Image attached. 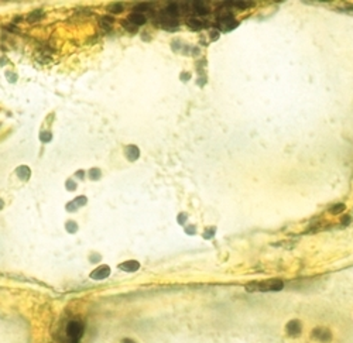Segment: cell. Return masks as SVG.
Here are the masks:
<instances>
[{
  "instance_id": "8992f818",
  "label": "cell",
  "mask_w": 353,
  "mask_h": 343,
  "mask_svg": "<svg viewBox=\"0 0 353 343\" xmlns=\"http://www.w3.org/2000/svg\"><path fill=\"white\" fill-rule=\"evenodd\" d=\"M301 329H302V326H301V322L300 320H290V322L287 323V326H285V330L287 333L290 335V336H298L301 333Z\"/></svg>"
},
{
  "instance_id": "ac0fdd59",
  "label": "cell",
  "mask_w": 353,
  "mask_h": 343,
  "mask_svg": "<svg viewBox=\"0 0 353 343\" xmlns=\"http://www.w3.org/2000/svg\"><path fill=\"white\" fill-rule=\"evenodd\" d=\"M113 19L112 17H109V16H105V17H102V20H100V24L106 28V27H110L112 24H113Z\"/></svg>"
},
{
  "instance_id": "ffe728a7",
  "label": "cell",
  "mask_w": 353,
  "mask_h": 343,
  "mask_svg": "<svg viewBox=\"0 0 353 343\" xmlns=\"http://www.w3.org/2000/svg\"><path fill=\"white\" fill-rule=\"evenodd\" d=\"M40 140L43 141V143H48V141L51 140V133H48V131H41V133H40Z\"/></svg>"
},
{
  "instance_id": "52a82bcc",
  "label": "cell",
  "mask_w": 353,
  "mask_h": 343,
  "mask_svg": "<svg viewBox=\"0 0 353 343\" xmlns=\"http://www.w3.org/2000/svg\"><path fill=\"white\" fill-rule=\"evenodd\" d=\"M119 268L126 271V273H134V271H137L140 268V263L136 261V260H129V261H124V263L120 264Z\"/></svg>"
},
{
  "instance_id": "603a6c76",
  "label": "cell",
  "mask_w": 353,
  "mask_h": 343,
  "mask_svg": "<svg viewBox=\"0 0 353 343\" xmlns=\"http://www.w3.org/2000/svg\"><path fill=\"white\" fill-rule=\"evenodd\" d=\"M187 217H188L187 213H180V215H178V223L184 225V223H185V220H187Z\"/></svg>"
},
{
  "instance_id": "d4e9b609",
  "label": "cell",
  "mask_w": 353,
  "mask_h": 343,
  "mask_svg": "<svg viewBox=\"0 0 353 343\" xmlns=\"http://www.w3.org/2000/svg\"><path fill=\"white\" fill-rule=\"evenodd\" d=\"M213 233H215V232H213V229H208V230H205L203 237H205V239H210V237L213 236Z\"/></svg>"
},
{
  "instance_id": "4316f807",
  "label": "cell",
  "mask_w": 353,
  "mask_h": 343,
  "mask_svg": "<svg viewBox=\"0 0 353 343\" xmlns=\"http://www.w3.org/2000/svg\"><path fill=\"white\" fill-rule=\"evenodd\" d=\"M75 175H77V178H83V175H85V171H77L75 172Z\"/></svg>"
},
{
  "instance_id": "44dd1931",
  "label": "cell",
  "mask_w": 353,
  "mask_h": 343,
  "mask_svg": "<svg viewBox=\"0 0 353 343\" xmlns=\"http://www.w3.org/2000/svg\"><path fill=\"white\" fill-rule=\"evenodd\" d=\"M226 3L227 4H235V6L239 7V9H240V7L244 9V7H250V6H251L250 3H244V2H226Z\"/></svg>"
},
{
  "instance_id": "5b68a950",
  "label": "cell",
  "mask_w": 353,
  "mask_h": 343,
  "mask_svg": "<svg viewBox=\"0 0 353 343\" xmlns=\"http://www.w3.org/2000/svg\"><path fill=\"white\" fill-rule=\"evenodd\" d=\"M219 26L223 31H229L237 26V21L233 19V16H222L219 19Z\"/></svg>"
},
{
  "instance_id": "83f0119b",
  "label": "cell",
  "mask_w": 353,
  "mask_h": 343,
  "mask_svg": "<svg viewBox=\"0 0 353 343\" xmlns=\"http://www.w3.org/2000/svg\"><path fill=\"white\" fill-rule=\"evenodd\" d=\"M122 343H136L134 340H131V339H123V342Z\"/></svg>"
},
{
  "instance_id": "d6986e66",
  "label": "cell",
  "mask_w": 353,
  "mask_h": 343,
  "mask_svg": "<svg viewBox=\"0 0 353 343\" xmlns=\"http://www.w3.org/2000/svg\"><path fill=\"white\" fill-rule=\"evenodd\" d=\"M109 10L112 11V13H122L123 11V6L120 3H117V4H112V6L109 7Z\"/></svg>"
},
{
  "instance_id": "9a60e30c",
  "label": "cell",
  "mask_w": 353,
  "mask_h": 343,
  "mask_svg": "<svg viewBox=\"0 0 353 343\" xmlns=\"http://www.w3.org/2000/svg\"><path fill=\"white\" fill-rule=\"evenodd\" d=\"M100 175H102V171H100L99 168H92V170L89 171V178L92 181H98L100 178Z\"/></svg>"
},
{
  "instance_id": "9c48e42d",
  "label": "cell",
  "mask_w": 353,
  "mask_h": 343,
  "mask_svg": "<svg viewBox=\"0 0 353 343\" xmlns=\"http://www.w3.org/2000/svg\"><path fill=\"white\" fill-rule=\"evenodd\" d=\"M129 21L133 24V26L139 27V26H143V24H146L147 19H146V16H144V14L137 13V11H133V13L129 16Z\"/></svg>"
},
{
  "instance_id": "7402d4cb",
  "label": "cell",
  "mask_w": 353,
  "mask_h": 343,
  "mask_svg": "<svg viewBox=\"0 0 353 343\" xmlns=\"http://www.w3.org/2000/svg\"><path fill=\"white\" fill-rule=\"evenodd\" d=\"M67 189L68 191H75L77 189V184L73 182L72 180H68L67 181Z\"/></svg>"
},
{
  "instance_id": "4fadbf2b",
  "label": "cell",
  "mask_w": 353,
  "mask_h": 343,
  "mask_svg": "<svg viewBox=\"0 0 353 343\" xmlns=\"http://www.w3.org/2000/svg\"><path fill=\"white\" fill-rule=\"evenodd\" d=\"M65 229H67L68 233H77L78 232V225L73 222V220H68L67 223H65Z\"/></svg>"
},
{
  "instance_id": "8fae6325",
  "label": "cell",
  "mask_w": 353,
  "mask_h": 343,
  "mask_svg": "<svg viewBox=\"0 0 353 343\" xmlns=\"http://www.w3.org/2000/svg\"><path fill=\"white\" fill-rule=\"evenodd\" d=\"M16 175L20 178L21 181H28L30 180V175H31V171L28 167L26 165H20L19 168L16 170Z\"/></svg>"
},
{
  "instance_id": "2e32d148",
  "label": "cell",
  "mask_w": 353,
  "mask_h": 343,
  "mask_svg": "<svg viewBox=\"0 0 353 343\" xmlns=\"http://www.w3.org/2000/svg\"><path fill=\"white\" fill-rule=\"evenodd\" d=\"M343 210H345V205H342V203H338V205H333V206L330 208L329 212L332 213V215H339V213H342Z\"/></svg>"
},
{
  "instance_id": "cb8c5ba5",
  "label": "cell",
  "mask_w": 353,
  "mask_h": 343,
  "mask_svg": "<svg viewBox=\"0 0 353 343\" xmlns=\"http://www.w3.org/2000/svg\"><path fill=\"white\" fill-rule=\"evenodd\" d=\"M11 73H13V72H6V78L9 79V82L13 83V82H16L17 76H16V73H14V75H11Z\"/></svg>"
},
{
  "instance_id": "484cf974",
  "label": "cell",
  "mask_w": 353,
  "mask_h": 343,
  "mask_svg": "<svg viewBox=\"0 0 353 343\" xmlns=\"http://www.w3.org/2000/svg\"><path fill=\"white\" fill-rule=\"evenodd\" d=\"M185 230H187L188 234H193L195 233V226H188V227H185Z\"/></svg>"
},
{
  "instance_id": "277c9868",
  "label": "cell",
  "mask_w": 353,
  "mask_h": 343,
  "mask_svg": "<svg viewBox=\"0 0 353 343\" xmlns=\"http://www.w3.org/2000/svg\"><path fill=\"white\" fill-rule=\"evenodd\" d=\"M110 275V267L109 266H99L96 270L90 273V278L92 280H105Z\"/></svg>"
},
{
  "instance_id": "7a4b0ae2",
  "label": "cell",
  "mask_w": 353,
  "mask_h": 343,
  "mask_svg": "<svg viewBox=\"0 0 353 343\" xmlns=\"http://www.w3.org/2000/svg\"><path fill=\"white\" fill-rule=\"evenodd\" d=\"M67 333H68L69 343H79L81 336L83 335L82 323L78 322V320H72V322H69V323H68V326H67Z\"/></svg>"
},
{
  "instance_id": "ba28073f",
  "label": "cell",
  "mask_w": 353,
  "mask_h": 343,
  "mask_svg": "<svg viewBox=\"0 0 353 343\" xmlns=\"http://www.w3.org/2000/svg\"><path fill=\"white\" fill-rule=\"evenodd\" d=\"M86 202H88L86 196H77L75 199L72 200V202H69V203L67 205V210H69V212H75L78 208L83 206V205H86Z\"/></svg>"
},
{
  "instance_id": "7c38bea8",
  "label": "cell",
  "mask_w": 353,
  "mask_h": 343,
  "mask_svg": "<svg viewBox=\"0 0 353 343\" xmlns=\"http://www.w3.org/2000/svg\"><path fill=\"white\" fill-rule=\"evenodd\" d=\"M193 10H195L197 14H199V16H205V14H208L209 9H208V6H205L202 2H195V3H193Z\"/></svg>"
},
{
  "instance_id": "f1b7e54d",
  "label": "cell",
  "mask_w": 353,
  "mask_h": 343,
  "mask_svg": "<svg viewBox=\"0 0 353 343\" xmlns=\"http://www.w3.org/2000/svg\"><path fill=\"white\" fill-rule=\"evenodd\" d=\"M181 79H182V81H184V79L188 81V79H189V75H188V73H187V75H181Z\"/></svg>"
},
{
  "instance_id": "e0dca14e",
  "label": "cell",
  "mask_w": 353,
  "mask_h": 343,
  "mask_svg": "<svg viewBox=\"0 0 353 343\" xmlns=\"http://www.w3.org/2000/svg\"><path fill=\"white\" fill-rule=\"evenodd\" d=\"M40 16H43V11L41 10H37V11H34V13H31L30 16L27 17V20L30 21V23H34L35 20H38V19H41Z\"/></svg>"
},
{
  "instance_id": "6da1fadb",
  "label": "cell",
  "mask_w": 353,
  "mask_h": 343,
  "mask_svg": "<svg viewBox=\"0 0 353 343\" xmlns=\"http://www.w3.org/2000/svg\"><path fill=\"white\" fill-rule=\"evenodd\" d=\"M284 283L281 280H268L264 283H251L246 287L247 291H280Z\"/></svg>"
},
{
  "instance_id": "30bf717a",
  "label": "cell",
  "mask_w": 353,
  "mask_h": 343,
  "mask_svg": "<svg viewBox=\"0 0 353 343\" xmlns=\"http://www.w3.org/2000/svg\"><path fill=\"white\" fill-rule=\"evenodd\" d=\"M126 157H127V160L130 161H136L139 157H140V150H139V147L136 146H127L126 147Z\"/></svg>"
},
{
  "instance_id": "f546056e",
  "label": "cell",
  "mask_w": 353,
  "mask_h": 343,
  "mask_svg": "<svg viewBox=\"0 0 353 343\" xmlns=\"http://www.w3.org/2000/svg\"><path fill=\"white\" fill-rule=\"evenodd\" d=\"M4 208V202H3V199H0V210L3 209Z\"/></svg>"
},
{
  "instance_id": "5bb4252c",
  "label": "cell",
  "mask_w": 353,
  "mask_h": 343,
  "mask_svg": "<svg viewBox=\"0 0 353 343\" xmlns=\"http://www.w3.org/2000/svg\"><path fill=\"white\" fill-rule=\"evenodd\" d=\"M188 26L192 27L193 30H201V28L203 27V24L201 23L199 20H197L195 17H192V19H189V20H188Z\"/></svg>"
},
{
  "instance_id": "3957f363",
  "label": "cell",
  "mask_w": 353,
  "mask_h": 343,
  "mask_svg": "<svg viewBox=\"0 0 353 343\" xmlns=\"http://www.w3.org/2000/svg\"><path fill=\"white\" fill-rule=\"evenodd\" d=\"M312 339L319 342H329L332 339V333L326 328H315L312 330Z\"/></svg>"
}]
</instances>
